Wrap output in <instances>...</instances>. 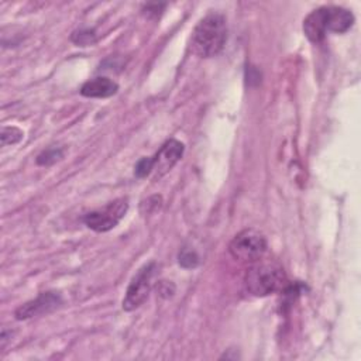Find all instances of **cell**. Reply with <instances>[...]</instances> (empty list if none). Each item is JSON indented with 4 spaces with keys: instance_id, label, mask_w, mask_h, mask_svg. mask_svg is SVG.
I'll list each match as a JSON object with an SVG mask.
<instances>
[{
    "instance_id": "4fadbf2b",
    "label": "cell",
    "mask_w": 361,
    "mask_h": 361,
    "mask_svg": "<svg viewBox=\"0 0 361 361\" xmlns=\"http://www.w3.org/2000/svg\"><path fill=\"white\" fill-rule=\"evenodd\" d=\"M63 157V149L59 147H51L44 149L38 157H37V164L38 165H52L56 161H59Z\"/></svg>"
},
{
    "instance_id": "3957f363",
    "label": "cell",
    "mask_w": 361,
    "mask_h": 361,
    "mask_svg": "<svg viewBox=\"0 0 361 361\" xmlns=\"http://www.w3.org/2000/svg\"><path fill=\"white\" fill-rule=\"evenodd\" d=\"M228 251L234 259L252 264L265 254L267 238L255 228H245L230 241Z\"/></svg>"
},
{
    "instance_id": "ba28073f",
    "label": "cell",
    "mask_w": 361,
    "mask_h": 361,
    "mask_svg": "<svg viewBox=\"0 0 361 361\" xmlns=\"http://www.w3.org/2000/svg\"><path fill=\"white\" fill-rule=\"evenodd\" d=\"M329 7H319L309 13L303 20V32L309 41L317 44L327 32Z\"/></svg>"
},
{
    "instance_id": "277c9868",
    "label": "cell",
    "mask_w": 361,
    "mask_h": 361,
    "mask_svg": "<svg viewBox=\"0 0 361 361\" xmlns=\"http://www.w3.org/2000/svg\"><path fill=\"white\" fill-rule=\"evenodd\" d=\"M157 272V264L148 262L144 267H141L137 274L130 281L126 296L123 299V309L127 312H131L137 307H140L148 298L151 289H152V279Z\"/></svg>"
},
{
    "instance_id": "6da1fadb",
    "label": "cell",
    "mask_w": 361,
    "mask_h": 361,
    "mask_svg": "<svg viewBox=\"0 0 361 361\" xmlns=\"http://www.w3.org/2000/svg\"><path fill=\"white\" fill-rule=\"evenodd\" d=\"M227 39L226 18L220 13H209L195 27L190 37V49L200 58L217 55Z\"/></svg>"
},
{
    "instance_id": "52a82bcc",
    "label": "cell",
    "mask_w": 361,
    "mask_h": 361,
    "mask_svg": "<svg viewBox=\"0 0 361 361\" xmlns=\"http://www.w3.org/2000/svg\"><path fill=\"white\" fill-rule=\"evenodd\" d=\"M185 147L178 140H168L159 151L152 157V175L154 179H159L166 175L175 164L182 158Z\"/></svg>"
},
{
    "instance_id": "7c38bea8",
    "label": "cell",
    "mask_w": 361,
    "mask_h": 361,
    "mask_svg": "<svg viewBox=\"0 0 361 361\" xmlns=\"http://www.w3.org/2000/svg\"><path fill=\"white\" fill-rule=\"evenodd\" d=\"M200 262V258L197 255V252L190 248V247H183L180 251H179V255H178V264L182 267V268H186V269H193L199 265Z\"/></svg>"
},
{
    "instance_id": "2e32d148",
    "label": "cell",
    "mask_w": 361,
    "mask_h": 361,
    "mask_svg": "<svg viewBox=\"0 0 361 361\" xmlns=\"http://www.w3.org/2000/svg\"><path fill=\"white\" fill-rule=\"evenodd\" d=\"M157 290L161 298L168 299L172 298L175 293V285L171 281H159L157 285Z\"/></svg>"
},
{
    "instance_id": "9c48e42d",
    "label": "cell",
    "mask_w": 361,
    "mask_h": 361,
    "mask_svg": "<svg viewBox=\"0 0 361 361\" xmlns=\"http://www.w3.org/2000/svg\"><path fill=\"white\" fill-rule=\"evenodd\" d=\"M117 90L118 85L114 80L106 76H99L85 82L80 87V94L86 97H110L116 94Z\"/></svg>"
},
{
    "instance_id": "8fae6325",
    "label": "cell",
    "mask_w": 361,
    "mask_h": 361,
    "mask_svg": "<svg viewBox=\"0 0 361 361\" xmlns=\"http://www.w3.org/2000/svg\"><path fill=\"white\" fill-rule=\"evenodd\" d=\"M71 39L79 47H89L97 41V35L93 28H80L72 32Z\"/></svg>"
},
{
    "instance_id": "7a4b0ae2",
    "label": "cell",
    "mask_w": 361,
    "mask_h": 361,
    "mask_svg": "<svg viewBox=\"0 0 361 361\" xmlns=\"http://www.w3.org/2000/svg\"><path fill=\"white\" fill-rule=\"evenodd\" d=\"M244 283L251 295L264 298L285 288L286 274L276 261L259 258L245 272Z\"/></svg>"
},
{
    "instance_id": "5b68a950",
    "label": "cell",
    "mask_w": 361,
    "mask_h": 361,
    "mask_svg": "<svg viewBox=\"0 0 361 361\" xmlns=\"http://www.w3.org/2000/svg\"><path fill=\"white\" fill-rule=\"evenodd\" d=\"M128 210V200L124 197L116 199L102 209L89 212L85 214V224L97 233H106L114 228Z\"/></svg>"
},
{
    "instance_id": "e0dca14e",
    "label": "cell",
    "mask_w": 361,
    "mask_h": 361,
    "mask_svg": "<svg viewBox=\"0 0 361 361\" xmlns=\"http://www.w3.org/2000/svg\"><path fill=\"white\" fill-rule=\"evenodd\" d=\"M165 7V4H158V3H154V4H147L144 6V11L148 14V16H159L161 14V10Z\"/></svg>"
},
{
    "instance_id": "30bf717a",
    "label": "cell",
    "mask_w": 361,
    "mask_h": 361,
    "mask_svg": "<svg viewBox=\"0 0 361 361\" xmlns=\"http://www.w3.org/2000/svg\"><path fill=\"white\" fill-rule=\"evenodd\" d=\"M354 16L351 11L343 7H329L327 14V31L343 34L351 28Z\"/></svg>"
},
{
    "instance_id": "8992f818",
    "label": "cell",
    "mask_w": 361,
    "mask_h": 361,
    "mask_svg": "<svg viewBox=\"0 0 361 361\" xmlns=\"http://www.w3.org/2000/svg\"><path fill=\"white\" fill-rule=\"evenodd\" d=\"M63 303L62 296L59 295V292H54V290H48V292H42L39 293L35 299L25 302L24 305H21L14 316L17 320H27L35 316H41L44 313H49L55 309H58L61 305Z\"/></svg>"
},
{
    "instance_id": "5bb4252c",
    "label": "cell",
    "mask_w": 361,
    "mask_h": 361,
    "mask_svg": "<svg viewBox=\"0 0 361 361\" xmlns=\"http://www.w3.org/2000/svg\"><path fill=\"white\" fill-rule=\"evenodd\" d=\"M23 131L17 127H3L1 133H0V140H1V145H8V144H16L23 138Z\"/></svg>"
},
{
    "instance_id": "9a60e30c",
    "label": "cell",
    "mask_w": 361,
    "mask_h": 361,
    "mask_svg": "<svg viewBox=\"0 0 361 361\" xmlns=\"http://www.w3.org/2000/svg\"><path fill=\"white\" fill-rule=\"evenodd\" d=\"M134 173L138 178H145L152 173V157H144L141 158L135 166H134Z\"/></svg>"
}]
</instances>
